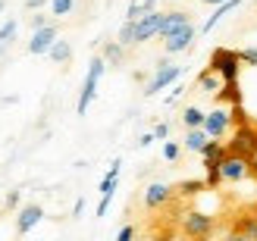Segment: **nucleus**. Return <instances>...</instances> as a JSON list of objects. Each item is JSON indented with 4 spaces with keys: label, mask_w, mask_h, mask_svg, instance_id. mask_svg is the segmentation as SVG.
Masks as SVG:
<instances>
[{
    "label": "nucleus",
    "mask_w": 257,
    "mask_h": 241,
    "mask_svg": "<svg viewBox=\"0 0 257 241\" xmlns=\"http://www.w3.org/2000/svg\"><path fill=\"white\" fill-rule=\"evenodd\" d=\"M204 119H207V113L201 107H185L182 110V125L185 129H204Z\"/></svg>",
    "instance_id": "nucleus-21"
},
{
    "label": "nucleus",
    "mask_w": 257,
    "mask_h": 241,
    "mask_svg": "<svg viewBox=\"0 0 257 241\" xmlns=\"http://www.w3.org/2000/svg\"><path fill=\"white\" fill-rule=\"evenodd\" d=\"M163 16L166 13H157V10H151L148 16H141L135 22V44H145V41H151V38H157L160 29H163Z\"/></svg>",
    "instance_id": "nucleus-7"
},
{
    "label": "nucleus",
    "mask_w": 257,
    "mask_h": 241,
    "mask_svg": "<svg viewBox=\"0 0 257 241\" xmlns=\"http://www.w3.org/2000/svg\"><path fill=\"white\" fill-rule=\"evenodd\" d=\"M207 69H213L223 82H238V72H241L238 50H232V47H216L213 54H210Z\"/></svg>",
    "instance_id": "nucleus-2"
},
{
    "label": "nucleus",
    "mask_w": 257,
    "mask_h": 241,
    "mask_svg": "<svg viewBox=\"0 0 257 241\" xmlns=\"http://www.w3.org/2000/svg\"><path fill=\"white\" fill-rule=\"evenodd\" d=\"M7 207H19V191H10L7 194Z\"/></svg>",
    "instance_id": "nucleus-40"
},
{
    "label": "nucleus",
    "mask_w": 257,
    "mask_h": 241,
    "mask_svg": "<svg viewBox=\"0 0 257 241\" xmlns=\"http://www.w3.org/2000/svg\"><path fill=\"white\" fill-rule=\"evenodd\" d=\"M122 57H125V47H122L119 41H107V44H104V60L110 63V66H119Z\"/></svg>",
    "instance_id": "nucleus-24"
},
{
    "label": "nucleus",
    "mask_w": 257,
    "mask_h": 241,
    "mask_svg": "<svg viewBox=\"0 0 257 241\" xmlns=\"http://www.w3.org/2000/svg\"><path fill=\"white\" fill-rule=\"evenodd\" d=\"M179 79H182V66H176V63H160L157 72H154V79H151V82H148V88H145V94H148V97H154V94H160L163 88L176 85Z\"/></svg>",
    "instance_id": "nucleus-5"
},
{
    "label": "nucleus",
    "mask_w": 257,
    "mask_h": 241,
    "mask_svg": "<svg viewBox=\"0 0 257 241\" xmlns=\"http://www.w3.org/2000/svg\"><path fill=\"white\" fill-rule=\"evenodd\" d=\"M173 194H176V188H170L166 182H151L145 188V207L148 210H160V207H166L173 200Z\"/></svg>",
    "instance_id": "nucleus-9"
},
{
    "label": "nucleus",
    "mask_w": 257,
    "mask_h": 241,
    "mask_svg": "<svg viewBox=\"0 0 257 241\" xmlns=\"http://www.w3.org/2000/svg\"><path fill=\"white\" fill-rule=\"evenodd\" d=\"M47 57L54 60V63H69V60H72V47H69V41H60V38H57V44L50 47Z\"/></svg>",
    "instance_id": "nucleus-25"
},
{
    "label": "nucleus",
    "mask_w": 257,
    "mask_h": 241,
    "mask_svg": "<svg viewBox=\"0 0 257 241\" xmlns=\"http://www.w3.org/2000/svg\"><path fill=\"white\" fill-rule=\"evenodd\" d=\"M226 154H235V157H245V160H251L257 154V122L232 129V138L226 141Z\"/></svg>",
    "instance_id": "nucleus-4"
},
{
    "label": "nucleus",
    "mask_w": 257,
    "mask_h": 241,
    "mask_svg": "<svg viewBox=\"0 0 257 241\" xmlns=\"http://www.w3.org/2000/svg\"><path fill=\"white\" fill-rule=\"evenodd\" d=\"M195 38H198V29L188 25V29H182L179 35H173L170 41H163V47H166V54H182V50H188L191 44H195Z\"/></svg>",
    "instance_id": "nucleus-13"
},
{
    "label": "nucleus",
    "mask_w": 257,
    "mask_h": 241,
    "mask_svg": "<svg viewBox=\"0 0 257 241\" xmlns=\"http://www.w3.org/2000/svg\"><path fill=\"white\" fill-rule=\"evenodd\" d=\"M82 210H85V197H79V200H75V204H72V216H79Z\"/></svg>",
    "instance_id": "nucleus-41"
},
{
    "label": "nucleus",
    "mask_w": 257,
    "mask_h": 241,
    "mask_svg": "<svg viewBox=\"0 0 257 241\" xmlns=\"http://www.w3.org/2000/svg\"><path fill=\"white\" fill-rule=\"evenodd\" d=\"M154 141H157V138H154V132H148V135H141V138H138V147H151Z\"/></svg>",
    "instance_id": "nucleus-37"
},
{
    "label": "nucleus",
    "mask_w": 257,
    "mask_h": 241,
    "mask_svg": "<svg viewBox=\"0 0 257 241\" xmlns=\"http://www.w3.org/2000/svg\"><path fill=\"white\" fill-rule=\"evenodd\" d=\"M119 169H122V160H113L107 175L100 179V197H113L116 194V182H119Z\"/></svg>",
    "instance_id": "nucleus-14"
},
{
    "label": "nucleus",
    "mask_w": 257,
    "mask_h": 241,
    "mask_svg": "<svg viewBox=\"0 0 257 241\" xmlns=\"http://www.w3.org/2000/svg\"><path fill=\"white\" fill-rule=\"evenodd\" d=\"M238 60H241V66H257V47H241Z\"/></svg>",
    "instance_id": "nucleus-31"
},
{
    "label": "nucleus",
    "mask_w": 257,
    "mask_h": 241,
    "mask_svg": "<svg viewBox=\"0 0 257 241\" xmlns=\"http://www.w3.org/2000/svg\"><path fill=\"white\" fill-rule=\"evenodd\" d=\"M179 154H182V144H176V141H166V144H163V160H166V163H176Z\"/></svg>",
    "instance_id": "nucleus-30"
},
{
    "label": "nucleus",
    "mask_w": 257,
    "mask_h": 241,
    "mask_svg": "<svg viewBox=\"0 0 257 241\" xmlns=\"http://www.w3.org/2000/svg\"><path fill=\"white\" fill-rule=\"evenodd\" d=\"M241 4H245V0H229V4H223V7H216V10H213V16H207V22H204V25H201V32H204V35H207V32L213 29V25H216V22H220V19L226 16V13H229V10H235V7H241Z\"/></svg>",
    "instance_id": "nucleus-22"
},
{
    "label": "nucleus",
    "mask_w": 257,
    "mask_h": 241,
    "mask_svg": "<svg viewBox=\"0 0 257 241\" xmlns=\"http://www.w3.org/2000/svg\"><path fill=\"white\" fill-rule=\"evenodd\" d=\"M220 166H223V182H241V179H251V163H248L245 157L226 154Z\"/></svg>",
    "instance_id": "nucleus-8"
},
{
    "label": "nucleus",
    "mask_w": 257,
    "mask_h": 241,
    "mask_svg": "<svg viewBox=\"0 0 257 241\" xmlns=\"http://www.w3.org/2000/svg\"><path fill=\"white\" fill-rule=\"evenodd\" d=\"M216 100H220V104H229V107H238L241 104V88H238V82H223V88L216 91Z\"/></svg>",
    "instance_id": "nucleus-16"
},
{
    "label": "nucleus",
    "mask_w": 257,
    "mask_h": 241,
    "mask_svg": "<svg viewBox=\"0 0 257 241\" xmlns=\"http://www.w3.org/2000/svg\"><path fill=\"white\" fill-rule=\"evenodd\" d=\"M248 163H251V179H257V154H254Z\"/></svg>",
    "instance_id": "nucleus-43"
},
{
    "label": "nucleus",
    "mask_w": 257,
    "mask_h": 241,
    "mask_svg": "<svg viewBox=\"0 0 257 241\" xmlns=\"http://www.w3.org/2000/svg\"><path fill=\"white\" fill-rule=\"evenodd\" d=\"M116 241H135V225H122L116 232Z\"/></svg>",
    "instance_id": "nucleus-33"
},
{
    "label": "nucleus",
    "mask_w": 257,
    "mask_h": 241,
    "mask_svg": "<svg viewBox=\"0 0 257 241\" xmlns=\"http://www.w3.org/2000/svg\"><path fill=\"white\" fill-rule=\"evenodd\" d=\"M110 200H113V197H100V204H97V216H107V210H110Z\"/></svg>",
    "instance_id": "nucleus-36"
},
{
    "label": "nucleus",
    "mask_w": 257,
    "mask_h": 241,
    "mask_svg": "<svg viewBox=\"0 0 257 241\" xmlns=\"http://www.w3.org/2000/svg\"><path fill=\"white\" fill-rule=\"evenodd\" d=\"M72 4L75 0H50V13H54V16H69Z\"/></svg>",
    "instance_id": "nucleus-29"
},
{
    "label": "nucleus",
    "mask_w": 257,
    "mask_h": 241,
    "mask_svg": "<svg viewBox=\"0 0 257 241\" xmlns=\"http://www.w3.org/2000/svg\"><path fill=\"white\" fill-rule=\"evenodd\" d=\"M198 4H207V7H223V4H229V0H198Z\"/></svg>",
    "instance_id": "nucleus-42"
},
{
    "label": "nucleus",
    "mask_w": 257,
    "mask_h": 241,
    "mask_svg": "<svg viewBox=\"0 0 257 241\" xmlns=\"http://www.w3.org/2000/svg\"><path fill=\"white\" fill-rule=\"evenodd\" d=\"M119 44H122V47H132V44H135V22L125 19V25L119 29Z\"/></svg>",
    "instance_id": "nucleus-28"
},
{
    "label": "nucleus",
    "mask_w": 257,
    "mask_h": 241,
    "mask_svg": "<svg viewBox=\"0 0 257 241\" xmlns=\"http://www.w3.org/2000/svg\"><path fill=\"white\" fill-rule=\"evenodd\" d=\"M182 91H185L182 85H173V91H170V97H166V104H173V100H179V97H182Z\"/></svg>",
    "instance_id": "nucleus-35"
},
{
    "label": "nucleus",
    "mask_w": 257,
    "mask_h": 241,
    "mask_svg": "<svg viewBox=\"0 0 257 241\" xmlns=\"http://www.w3.org/2000/svg\"><path fill=\"white\" fill-rule=\"evenodd\" d=\"M223 241H251V238H245L241 232H235V229H232V232H229V235H226Z\"/></svg>",
    "instance_id": "nucleus-39"
},
{
    "label": "nucleus",
    "mask_w": 257,
    "mask_h": 241,
    "mask_svg": "<svg viewBox=\"0 0 257 241\" xmlns=\"http://www.w3.org/2000/svg\"><path fill=\"white\" fill-rule=\"evenodd\" d=\"M204 132H207V138H213V141H223V138L232 132V116H229V107L210 110L207 119H204Z\"/></svg>",
    "instance_id": "nucleus-6"
},
{
    "label": "nucleus",
    "mask_w": 257,
    "mask_h": 241,
    "mask_svg": "<svg viewBox=\"0 0 257 241\" xmlns=\"http://www.w3.org/2000/svg\"><path fill=\"white\" fill-rule=\"evenodd\" d=\"M47 16H32V32H38V29H47Z\"/></svg>",
    "instance_id": "nucleus-34"
},
{
    "label": "nucleus",
    "mask_w": 257,
    "mask_h": 241,
    "mask_svg": "<svg viewBox=\"0 0 257 241\" xmlns=\"http://www.w3.org/2000/svg\"><path fill=\"white\" fill-rule=\"evenodd\" d=\"M198 88H201L204 94H213V97H216V91L223 88V79H220L213 69H204V72L198 75Z\"/></svg>",
    "instance_id": "nucleus-18"
},
{
    "label": "nucleus",
    "mask_w": 257,
    "mask_h": 241,
    "mask_svg": "<svg viewBox=\"0 0 257 241\" xmlns=\"http://www.w3.org/2000/svg\"><path fill=\"white\" fill-rule=\"evenodd\" d=\"M107 69V60L104 57H94L91 63H88V75H85V85H82V91H79V104H75V113L79 116H85L88 107H91V100L97 94V82H100V75H104Z\"/></svg>",
    "instance_id": "nucleus-3"
},
{
    "label": "nucleus",
    "mask_w": 257,
    "mask_h": 241,
    "mask_svg": "<svg viewBox=\"0 0 257 241\" xmlns=\"http://www.w3.org/2000/svg\"><path fill=\"white\" fill-rule=\"evenodd\" d=\"M229 116H232V129H241V125H248V122H251V116H248L245 104H238V107H229Z\"/></svg>",
    "instance_id": "nucleus-27"
},
{
    "label": "nucleus",
    "mask_w": 257,
    "mask_h": 241,
    "mask_svg": "<svg viewBox=\"0 0 257 241\" xmlns=\"http://www.w3.org/2000/svg\"><path fill=\"white\" fill-rule=\"evenodd\" d=\"M223 160H204V182H207V191H213V188H220L223 185V166H220Z\"/></svg>",
    "instance_id": "nucleus-15"
},
{
    "label": "nucleus",
    "mask_w": 257,
    "mask_h": 241,
    "mask_svg": "<svg viewBox=\"0 0 257 241\" xmlns=\"http://www.w3.org/2000/svg\"><path fill=\"white\" fill-rule=\"evenodd\" d=\"M141 4H145L148 10H154V4H157V0H141Z\"/></svg>",
    "instance_id": "nucleus-44"
},
{
    "label": "nucleus",
    "mask_w": 257,
    "mask_h": 241,
    "mask_svg": "<svg viewBox=\"0 0 257 241\" xmlns=\"http://www.w3.org/2000/svg\"><path fill=\"white\" fill-rule=\"evenodd\" d=\"M57 38H60L57 25H47V29H38V32H32V41H29V54H35V57H41V54H50V47L57 44Z\"/></svg>",
    "instance_id": "nucleus-10"
},
{
    "label": "nucleus",
    "mask_w": 257,
    "mask_h": 241,
    "mask_svg": "<svg viewBox=\"0 0 257 241\" xmlns=\"http://www.w3.org/2000/svg\"><path fill=\"white\" fill-rule=\"evenodd\" d=\"M16 32H19V22L16 19H7L4 25H0V54L13 44V38H16Z\"/></svg>",
    "instance_id": "nucleus-23"
},
{
    "label": "nucleus",
    "mask_w": 257,
    "mask_h": 241,
    "mask_svg": "<svg viewBox=\"0 0 257 241\" xmlns=\"http://www.w3.org/2000/svg\"><path fill=\"white\" fill-rule=\"evenodd\" d=\"M179 229H182V235L188 241H207L216 229V219L210 216V213H201V210H188L182 222H179Z\"/></svg>",
    "instance_id": "nucleus-1"
},
{
    "label": "nucleus",
    "mask_w": 257,
    "mask_h": 241,
    "mask_svg": "<svg viewBox=\"0 0 257 241\" xmlns=\"http://www.w3.org/2000/svg\"><path fill=\"white\" fill-rule=\"evenodd\" d=\"M207 141H210V138H207V132H204V129H188V132H185V138H182L185 150H191V154H201Z\"/></svg>",
    "instance_id": "nucleus-17"
},
{
    "label": "nucleus",
    "mask_w": 257,
    "mask_h": 241,
    "mask_svg": "<svg viewBox=\"0 0 257 241\" xmlns=\"http://www.w3.org/2000/svg\"><path fill=\"white\" fill-rule=\"evenodd\" d=\"M4 7H7V4H4V0H0V13H4Z\"/></svg>",
    "instance_id": "nucleus-45"
},
{
    "label": "nucleus",
    "mask_w": 257,
    "mask_h": 241,
    "mask_svg": "<svg viewBox=\"0 0 257 241\" xmlns=\"http://www.w3.org/2000/svg\"><path fill=\"white\" fill-rule=\"evenodd\" d=\"M235 232H241L245 238L257 241V213H238V219H235Z\"/></svg>",
    "instance_id": "nucleus-19"
},
{
    "label": "nucleus",
    "mask_w": 257,
    "mask_h": 241,
    "mask_svg": "<svg viewBox=\"0 0 257 241\" xmlns=\"http://www.w3.org/2000/svg\"><path fill=\"white\" fill-rule=\"evenodd\" d=\"M44 4H50V0H25V10H41Z\"/></svg>",
    "instance_id": "nucleus-38"
},
{
    "label": "nucleus",
    "mask_w": 257,
    "mask_h": 241,
    "mask_svg": "<svg viewBox=\"0 0 257 241\" xmlns=\"http://www.w3.org/2000/svg\"><path fill=\"white\" fill-rule=\"evenodd\" d=\"M201 191H207V182H204V179H185V182L176 185V194L179 197H195Z\"/></svg>",
    "instance_id": "nucleus-20"
},
{
    "label": "nucleus",
    "mask_w": 257,
    "mask_h": 241,
    "mask_svg": "<svg viewBox=\"0 0 257 241\" xmlns=\"http://www.w3.org/2000/svg\"><path fill=\"white\" fill-rule=\"evenodd\" d=\"M154 138H157V141L170 138V122H157V125H154Z\"/></svg>",
    "instance_id": "nucleus-32"
},
{
    "label": "nucleus",
    "mask_w": 257,
    "mask_h": 241,
    "mask_svg": "<svg viewBox=\"0 0 257 241\" xmlns=\"http://www.w3.org/2000/svg\"><path fill=\"white\" fill-rule=\"evenodd\" d=\"M188 25H191V16H188V13H185V10H173V13H166V16H163L160 38H163V41H170L173 35H179L182 29H188Z\"/></svg>",
    "instance_id": "nucleus-12"
},
{
    "label": "nucleus",
    "mask_w": 257,
    "mask_h": 241,
    "mask_svg": "<svg viewBox=\"0 0 257 241\" xmlns=\"http://www.w3.org/2000/svg\"><path fill=\"white\" fill-rule=\"evenodd\" d=\"M201 157H204V160H223V157H226V144H223V141H213V138H210V141L204 144Z\"/></svg>",
    "instance_id": "nucleus-26"
},
{
    "label": "nucleus",
    "mask_w": 257,
    "mask_h": 241,
    "mask_svg": "<svg viewBox=\"0 0 257 241\" xmlns=\"http://www.w3.org/2000/svg\"><path fill=\"white\" fill-rule=\"evenodd\" d=\"M41 219H44L41 204H25V207L16 213V232H19V235H29Z\"/></svg>",
    "instance_id": "nucleus-11"
}]
</instances>
